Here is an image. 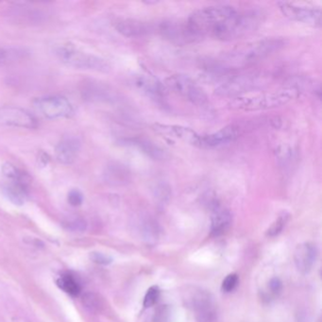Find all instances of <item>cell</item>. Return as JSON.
Returning a JSON list of instances; mask_svg holds the SVG:
<instances>
[{
    "label": "cell",
    "mask_w": 322,
    "mask_h": 322,
    "mask_svg": "<svg viewBox=\"0 0 322 322\" xmlns=\"http://www.w3.org/2000/svg\"><path fill=\"white\" fill-rule=\"evenodd\" d=\"M239 137V130L234 125L222 128L218 132L200 134L198 148L202 150H216L236 142Z\"/></svg>",
    "instance_id": "cell-10"
},
{
    "label": "cell",
    "mask_w": 322,
    "mask_h": 322,
    "mask_svg": "<svg viewBox=\"0 0 322 322\" xmlns=\"http://www.w3.org/2000/svg\"><path fill=\"white\" fill-rule=\"evenodd\" d=\"M57 286L62 291L68 293L71 296H78L80 292V286L76 278L71 276L70 274H66L60 276L57 280Z\"/></svg>",
    "instance_id": "cell-21"
},
{
    "label": "cell",
    "mask_w": 322,
    "mask_h": 322,
    "mask_svg": "<svg viewBox=\"0 0 322 322\" xmlns=\"http://www.w3.org/2000/svg\"><path fill=\"white\" fill-rule=\"evenodd\" d=\"M34 105L35 109L46 118H66L71 116L74 112L71 102L62 96L39 98L34 100Z\"/></svg>",
    "instance_id": "cell-8"
},
{
    "label": "cell",
    "mask_w": 322,
    "mask_h": 322,
    "mask_svg": "<svg viewBox=\"0 0 322 322\" xmlns=\"http://www.w3.org/2000/svg\"><path fill=\"white\" fill-rule=\"evenodd\" d=\"M90 259L93 261L94 263L102 264V266H107L112 262V259L110 258V256L102 254V252H91Z\"/></svg>",
    "instance_id": "cell-28"
},
{
    "label": "cell",
    "mask_w": 322,
    "mask_h": 322,
    "mask_svg": "<svg viewBox=\"0 0 322 322\" xmlns=\"http://www.w3.org/2000/svg\"><path fill=\"white\" fill-rule=\"evenodd\" d=\"M130 144H134L142 150V152H144L153 159H160L164 156V150H162L159 146L153 144V143H150V141L136 139V140H132Z\"/></svg>",
    "instance_id": "cell-22"
},
{
    "label": "cell",
    "mask_w": 322,
    "mask_h": 322,
    "mask_svg": "<svg viewBox=\"0 0 322 322\" xmlns=\"http://www.w3.org/2000/svg\"><path fill=\"white\" fill-rule=\"evenodd\" d=\"M236 12V8L230 5H214L196 10L187 19V30L193 37L209 35L216 38Z\"/></svg>",
    "instance_id": "cell-3"
},
{
    "label": "cell",
    "mask_w": 322,
    "mask_h": 322,
    "mask_svg": "<svg viewBox=\"0 0 322 322\" xmlns=\"http://www.w3.org/2000/svg\"><path fill=\"white\" fill-rule=\"evenodd\" d=\"M68 202L71 206L78 207L84 202V195L80 190L73 189L69 192L68 196Z\"/></svg>",
    "instance_id": "cell-27"
},
{
    "label": "cell",
    "mask_w": 322,
    "mask_h": 322,
    "mask_svg": "<svg viewBox=\"0 0 322 322\" xmlns=\"http://www.w3.org/2000/svg\"><path fill=\"white\" fill-rule=\"evenodd\" d=\"M82 304L86 309L91 312H96L100 310L102 306L100 298L94 293H86L82 297Z\"/></svg>",
    "instance_id": "cell-24"
},
{
    "label": "cell",
    "mask_w": 322,
    "mask_h": 322,
    "mask_svg": "<svg viewBox=\"0 0 322 322\" xmlns=\"http://www.w3.org/2000/svg\"><path fill=\"white\" fill-rule=\"evenodd\" d=\"M268 288L274 295H278L282 290V282L279 278H272V280H270Z\"/></svg>",
    "instance_id": "cell-29"
},
{
    "label": "cell",
    "mask_w": 322,
    "mask_h": 322,
    "mask_svg": "<svg viewBox=\"0 0 322 322\" xmlns=\"http://www.w3.org/2000/svg\"><path fill=\"white\" fill-rule=\"evenodd\" d=\"M282 14L290 20L304 23L306 25L313 26H322V10L318 8H312L300 6L289 2H278Z\"/></svg>",
    "instance_id": "cell-9"
},
{
    "label": "cell",
    "mask_w": 322,
    "mask_h": 322,
    "mask_svg": "<svg viewBox=\"0 0 322 322\" xmlns=\"http://www.w3.org/2000/svg\"><path fill=\"white\" fill-rule=\"evenodd\" d=\"M116 30L126 37L144 36L154 30V26L136 19H122L116 23Z\"/></svg>",
    "instance_id": "cell-16"
},
{
    "label": "cell",
    "mask_w": 322,
    "mask_h": 322,
    "mask_svg": "<svg viewBox=\"0 0 322 322\" xmlns=\"http://www.w3.org/2000/svg\"><path fill=\"white\" fill-rule=\"evenodd\" d=\"M7 54H8L7 51L4 50L3 48H0V62L7 59Z\"/></svg>",
    "instance_id": "cell-32"
},
{
    "label": "cell",
    "mask_w": 322,
    "mask_h": 322,
    "mask_svg": "<svg viewBox=\"0 0 322 322\" xmlns=\"http://www.w3.org/2000/svg\"><path fill=\"white\" fill-rule=\"evenodd\" d=\"M300 94V90L297 86H286L273 91H254L238 96L232 98L228 106L232 110L245 112L270 110L288 104L298 98Z\"/></svg>",
    "instance_id": "cell-2"
},
{
    "label": "cell",
    "mask_w": 322,
    "mask_h": 322,
    "mask_svg": "<svg viewBox=\"0 0 322 322\" xmlns=\"http://www.w3.org/2000/svg\"><path fill=\"white\" fill-rule=\"evenodd\" d=\"M260 25V14L254 10L236 12L221 30L216 39L230 41L255 32Z\"/></svg>",
    "instance_id": "cell-5"
},
{
    "label": "cell",
    "mask_w": 322,
    "mask_h": 322,
    "mask_svg": "<svg viewBox=\"0 0 322 322\" xmlns=\"http://www.w3.org/2000/svg\"><path fill=\"white\" fill-rule=\"evenodd\" d=\"M159 297H160V289L158 286H153L148 289L144 295V302H143L144 308H148L154 306L157 302Z\"/></svg>",
    "instance_id": "cell-25"
},
{
    "label": "cell",
    "mask_w": 322,
    "mask_h": 322,
    "mask_svg": "<svg viewBox=\"0 0 322 322\" xmlns=\"http://www.w3.org/2000/svg\"><path fill=\"white\" fill-rule=\"evenodd\" d=\"M170 313V309L166 306H162L155 313V322H168V314Z\"/></svg>",
    "instance_id": "cell-30"
},
{
    "label": "cell",
    "mask_w": 322,
    "mask_h": 322,
    "mask_svg": "<svg viewBox=\"0 0 322 322\" xmlns=\"http://www.w3.org/2000/svg\"><path fill=\"white\" fill-rule=\"evenodd\" d=\"M289 220V214L282 212L279 214V216L270 225V227L266 230V236L270 238H275L280 234L282 229L286 227V223Z\"/></svg>",
    "instance_id": "cell-23"
},
{
    "label": "cell",
    "mask_w": 322,
    "mask_h": 322,
    "mask_svg": "<svg viewBox=\"0 0 322 322\" xmlns=\"http://www.w3.org/2000/svg\"><path fill=\"white\" fill-rule=\"evenodd\" d=\"M84 98L91 100H106L112 98V93L108 88L100 84L90 82L88 86L84 88Z\"/></svg>",
    "instance_id": "cell-20"
},
{
    "label": "cell",
    "mask_w": 322,
    "mask_h": 322,
    "mask_svg": "<svg viewBox=\"0 0 322 322\" xmlns=\"http://www.w3.org/2000/svg\"><path fill=\"white\" fill-rule=\"evenodd\" d=\"M68 228L74 232H82L86 229V223L84 220H76L70 222Z\"/></svg>",
    "instance_id": "cell-31"
},
{
    "label": "cell",
    "mask_w": 322,
    "mask_h": 322,
    "mask_svg": "<svg viewBox=\"0 0 322 322\" xmlns=\"http://www.w3.org/2000/svg\"><path fill=\"white\" fill-rule=\"evenodd\" d=\"M4 194L8 200L16 205H23L28 198V186L20 184L10 182L4 188Z\"/></svg>",
    "instance_id": "cell-18"
},
{
    "label": "cell",
    "mask_w": 322,
    "mask_h": 322,
    "mask_svg": "<svg viewBox=\"0 0 322 322\" xmlns=\"http://www.w3.org/2000/svg\"><path fill=\"white\" fill-rule=\"evenodd\" d=\"M60 60L68 68L78 70L107 73L110 70L108 62L93 54L80 50L73 46H62L56 50Z\"/></svg>",
    "instance_id": "cell-4"
},
{
    "label": "cell",
    "mask_w": 322,
    "mask_h": 322,
    "mask_svg": "<svg viewBox=\"0 0 322 322\" xmlns=\"http://www.w3.org/2000/svg\"><path fill=\"white\" fill-rule=\"evenodd\" d=\"M316 259V248L312 243H302L298 245L295 254L294 261L298 270L306 274L310 272L314 266Z\"/></svg>",
    "instance_id": "cell-15"
},
{
    "label": "cell",
    "mask_w": 322,
    "mask_h": 322,
    "mask_svg": "<svg viewBox=\"0 0 322 322\" xmlns=\"http://www.w3.org/2000/svg\"><path fill=\"white\" fill-rule=\"evenodd\" d=\"M0 125L7 127L21 128H34L37 127V119L28 110L5 106L0 107Z\"/></svg>",
    "instance_id": "cell-11"
},
{
    "label": "cell",
    "mask_w": 322,
    "mask_h": 322,
    "mask_svg": "<svg viewBox=\"0 0 322 322\" xmlns=\"http://www.w3.org/2000/svg\"><path fill=\"white\" fill-rule=\"evenodd\" d=\"M152 130L158 134L170 140L180 141L186 144H191L198 148L200 134L191 128L180 125H170L162 123H155L152 125Z\"/></svg>",
    "instance_id": "cell-12"
},
{
    "label": "cell",
    "mask_w": 322,
    "mask_h": 322,
    "mask_svg": "<svg viewBox=\"0 0 322 322\" xmlns=\"http://www.w3.org/2000/svg\"><path fill=\"white\" fill-rule=\"evenodd\" d=\"M286 41L280 38H264L238 44L223 55L221 68H244L254 64L280 50Z\"/></svg>",
    "instance_id": "cell-1"
},
{
    "label": "cell",
    "mask_w": 322,
    "mask_h": 322,
    "mask_svg": "<svg viewBox=\"0 0 322 322\" xmlns=\"http://www.w3.org/2000/svg\"><path fill=\"white\" fill-rule=\"evenodd\" d=\"M132 82L141 93L150 98L162 100L164 98V86L150 74H138L134 78Z\"/></svg>",
    "instance_id": "cell-14"
},
{
    "label": "cell",
    "mask_w": 322,
    "mask_h": 322,
    "mask_svg": "<svg viewBox=\"0 0 322 322\" xmlns=\"http://www.w3.org/2000/svg\"><path fill=\"white\" fill-rule=\"evenodd\" d=\"M1 172L5 178H8L10 182H16L24 184L28 186V176L23 171L18 170L16 166L10 162H5L1 166Z\"/></svg>",
    "instance_id": "cell-19"
},
{
    "label": "cell",
    "mask_w": 322,
    "mask_h": 322,
    "mask_svg": "<svg viewBox=\"0 0 322 322\" xmlns=\"http://www.w3.org/2000/svg\"><path fill=\"white\" fill-rule=\"evenodd\" d=\"M164 86L178 96L196 106H204L208 103V96L204 89L187 75H170L166 78Z\"/></svg>",
    "instance_id": "cell-6"
},
{
    "label": "cell",
    "mask_w": 322,
    "mask_h": 322,
    "mask_svg": "<svg viewBox=\"0 0 322 322\" xmlns=\"http://www.w3.org/2000/svg\"><path fill=\"white\" fill-rule=\"evenodd\" d=\"M230 224V212L226 209L216 207L211 218V234L212 236H220L225 234L229 230Z\"/></svg>",
    "instance_id": "cell-17"
},
{
    "label": "cell",
    "mask_w": 322,
    "mask_h": 322,
    "mask_svg": "<svg viewBox=\"0 0 322 322\" xmlns=\"http://www.w3.org/2000/svg\"><path fill=\"white\" fill-rule=\"evenodd\" d=\"M82 144L78 138L74 136L64 137L60 141L55 148V157L62 164H71L76 161Z\"/></svg>",
    "instance_id": "cell-13"
},
{
    "label": "cell",
    "mask_w": 322,
    "mask_h": 322,
    "mask_svg": "<svg viewBox=\"0 0 322 322\" xmlns=\"http://www.w3.org/2000/svg\"><path fill=\"white\" fill-rule=\"evenodd\" d=\"M238 284V276L236 274L234 273H232V274H229L223 282H222V286H221V288L226 292V293H229V292H232L234 289L236 288Z\"/></svg>",
    "instance_id": "cell-26"
},
{
    "label": "cell",
    "mask_w": 322,
    "mask_h": 322,
    "mask_svg": "<svg viewBox=\"0 0 322 322\" xmlns=\"http://www.w3.org/2000/svg\"><path fill=\"white\" fill-rule=\"evenodd\" d=\"M263 78L257 73H248L232 76L216 88V94L220 96L236 98L244 94L254 92L255 89L263 84Z\"/></svg>",
    "instance_id": "cell-7"
}]
</instances>
